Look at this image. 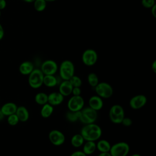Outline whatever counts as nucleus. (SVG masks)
I'll use <instances>...</instances> for the list:
<instances>
[{
    "label": "nucleus",
    "mask_w": 156,
    "mask_h": 156,
    "mask_svg": "<svg viewBox=\"0 0 156 156\" xmlns=\"http://www.w3.org/2000/svg\"><path fill=\"white\" fill-rule=\"evenodd\" d=\"M1 10H0V18H1Z\"/></svg>",
    "instance_id": "obj_43"
},
{
    "label": "nucleus",
    "mask_w": 156,
    "mask_h": 156,
    "mask_svg": "<svg viewBox=\"0 0 156 156\" xmlns=\"http://www.w3.org/2000/svg\"><path fill=\"white\" fill-rule=\"evenodd\" d=\"M84 99L80 96H73L68 101L67 107L71 112L80 111L84 106Z\"/></svg>",
    "instance_id": "obj_9"
},
{
    "label": "nucleus",
    "mask_w": 156,
    "mask_h": 156,
    "mask_svg": "<svg viewBox=\"0 0 156 156\" xmlns=\"http://www.w3.org/2000/svg\"><path fill=\"white\" fill-rule=\"evenodd\" d=\"M151 68L154 73H156V61L154 60L151 65Z\"/></svg>",
    "instance_id": "obj_37"
},
{
    "label": "nucleus",
    "mask_w": 156,
    "mask_h": 156,
    "mask_svg": "<svg viewBox=\"0 0 156 156\" xmlns=\"http://www.w3.org/2000/svg\"><path fill=\"white\" fill-rule=\"evenodd\" d=\"M75 67L74 63L69 60H63L59 66V74L63 80H68L74 75Z\"/></svg>",
    "instance_id": "obj_2"
},
{
    "label": "nucleus",
    "mask_w": 156,
    "mask_h": 156,
    "mask_svg": "<svg viewBox=\"0 0 156 156\" xmlns=\"http://www.w3.org/2000/svg\"><path fill=\"white\" fill-rule=\"evenodd\" d=\"M111 147L110 143L105 140H99L96 144V149L101 152H109Z\"/></svg>",
    "instance_id": "obj_21"
},
{
    "label": "nucleus",
    "mask_w": 156,
    "mask_h": 156,
    "mask_svg": "<svg viewBox=\"0 0 156 156\" xmlns=\"http://www.w3.org/2000/svg\"><path fill=\"white\" fill-rule=\"evenodd\" d=\"M129 150V145L127 143L122 141L111 146L109 152L111 156H127Z\"/></svg>",
    "instance_id": "obj_6"
},
{
    "label": "nucleus",
    "mask_w": 156,
    "mask_h": 156,
    "mask_svg": "<svg viewBox=\"0 0 156 156\" xmlns=\"http://www.w3.org/2000/svg\"><path fill=\"white\" fill-rule=\"evenodd\" d=\"M54 112V107L48 103L43 105L40 111L41 116L44 118H48L51 116Z\"/></svg>",
    "instance_id": "obj_20"
},
{
    "label": "nucleus",
    "mask_w": 156,
    "mask_h": 156,
    "mask_svg": "<svg viewBox=\"0 0 156 156\" xmlns=\"http://www.w3.org/2000/svg\"><path fill=\"white\" fill-rule=\"evenodd\" d=\"M94 88L97 95L101 98H109L113 93L112 87L107 82H99Z\"/></svg>",
    "instance_id": "obj_7"
},
{
    "label": "nucleus",
    "mask_w": 156,
    "mask_h": 156,
    "mask_svg": "<svg viewBox=\"0 0 156 156\" xmlns=\"http://www.w3.org/2000/svg\"><path fill=\"white\" fill-rule=\"evenodd\" d=\"M22 1L27 3H32V2H34L35 0H22Z\"/></svg>",
    "instance_id": "obj_40"
},
{
    "label": "nucleus",
    "mask_w": 156,
    "mask_h": 156,
    "mask_svg": "<svg viewBox=\"0 0 156 156\" xmlns=\"http://www.w3.org/2000/svg\"><path fill=\"white\" fill-rule=\"evenodd\" d=\"M68 80L69 81V82L73 87H80L82 84L81 79L79 77L75 75L72 76Z\"/></svg>",
    "instance_id": "obj_27"
},
{
    "label": "nucleus",
    "mask_w": 156,
    "mask_h": 156,
    "mask_svg": "<svg viewBox=\"0 0 156 156\" xmlns=\"http://www.w3.org/2000/svg\"><path fill=\"white\" fill-rule=\"evenodd\" d=\"M40 69L44 75H54L58 70V65L53 60H46L42 63Z\"/></svg>",
    "instance_id": "obj_10"
},
{
    "label": "nucleus",
    "mask_w": 156,
    "mask_h": 156,
    "mask_svg": "<svg viewBox=\"0 0 156 156\" xmlns=\"http://www.w3.org/2000/svg\"><path fill=\"white\" fill-rule=\"evenodd\" d=\"M63 100L64 96L59 92H53L48 95V103L53 107L60 105Z\"/></svg>",
    "instance_id": "obj_13"
},
{
    "label": "nucleus",
    "mask_w": 156,
    "mask_h": 156,
    "mask_svg": "<svg viewBox=\"0 0 156 156\" xmlns=\"http://www.w3.org/2000/svg\"><path fill=\"white\" fill-rule=\"evenodd\" d=\"M96 149V144L94 141H87L83 146V152L87 155H89L94 153Z\"/></svg>",
    "instance_id": "obj_19"
},
{
    "label": "nucleus",
    "mask_w": 156,
    "mask_h": 156,
    "mask_svg": "<svg viewBox=\"0 0 156 156\" xmlns=\"http://www.w3.org/2000/svg\"><path fill=\"white\" fill-rule=\"evenodd\" d=\"M79 113H80V111H79V112H71V111H69L66 114V118L69 121L75 122V121L79 120Z\"/></svg>",
    "instance_id": "obj_28"
},
{
    "label": "nucleus",
    "mask_w": 156,
    "mask_h": 156,
    "mask_svg": "<svg viewBox=\"0 0 156 156\" xmlns=\"http://www.w3.org/2000/svg\"><path fill=\"white\" fill-rule=\"evenodd\" d=\"M151 14L152 15V16L155 18L156 17V5H154L153 7H152L151 9Z\"/></svg>",
    "instance_id": "obj_36"
},
{
    "label": "nucleus",
    "mask_w": 156,
    "mask_h": 156,
    "mask_svg": "<svg viewBox=\"0 0 156 156\" xmlns=\"http://www.w3.org/2000/svg\"><path fill=\"white\" fill-rule=\"evenodd\" d=\"M141 5L146 9H151L155 5V0H141Z\"/></svg>",
    "instance_id": "obj_30"
},
{
    "label": "nucleus",
    "mask_w": 156,
    "mask_h": 156,
    "mask_svg": "<svg viewBox=\"0 0 156 156\" xmlns=\"http://www.w3.org/2000/svg\"><path fill=\"white\" fill-rule=\"evenodd\" d=\"M131 156H141V155H140L139 154H132Z\"/></svg>",
    "instance_id": "obj_41"
},
{
    "label": "nucleus",
    "mask_w": 156,
    "mask_h": 156,
    "mask_svg": "<svg viewBox=\"0 0 156 156\" xmlns=\"http://www.w3.org/2000/svg\"><path fill=\"white\" fill-rule=\"evenodd\" d=\"M35 101L37 104L42 105L48 103V94L43 92L37 93L35 96Z\"/></svg>",
    "instance_id": "obj_24"
},
{
    "label": "nucleus",
    "mask_w": 156,
    "mask_h": 156,
    "mask_svg": "<svg viewBox=\"0 0 156 156\" xmlns=\"http://www.w3.org/2000/svg\"><path fill=\"white\" fill-rule=\"evenodd\" d=\"M43 84L49 88L54 87L57 84V80L54 75H44Z\"/></svg>",
    "instance_id": "obj_22"
},
{
    "label": "nucleus",
    "mask_w": 156,
    "mask_h": 156,
    "mask_svg": "<svg viewBox=\"0 0 156 156\" xmlns=\"http://www.w3.org/2000/svg\"><path fill=\"white\" fill-rule=\"evenodd\" d=\"M34 66L33 63L30 61H24L22 62L19 66L20 73L24 76L29 75L34 70Z\"/></svg>",
    "instance_id": "obj_17"
},
{
    "label": "nucleus",
    "mask_w": 156,
    "mask_h": 156,
    "mask_svg": "<svg viewBox=\"0 0 156 156\" xmlns=\"http://www.w3.org/2000/svg\"><path fill=\"white\" fill-rule=\"evenodd\" d=\"M121 124H122L123 126L126 127H129L132 124V120L130 118L124 116Z\"/></svg>",
    "instance_id": "obj_31"
},
{
    "label": "nucleus",
    "mask_w": 156,
    "mask_h": 156,
    "mask_svg": "<svg viewBox=\"0 0 156 156\" xmlns=\"http://www.w3.org/2000/svg\"><path fill=\"white\" fill-rule=\"evenodd\" d=\"M98 59L97 52L93 49H87L83 51L82 55L83 63L88 66H91L96 64Z\"/></svg>",
    "instance_id": "obj_8"
},
{
    "label": "nucleus",
    "mask_w": 156,
    "mask_h": 156,
    "mask_svg": "<svg viewBox=\"0 0 156 156\" xmlns=\"http://www.w3.org/2000/svg\"><path fill=\"white\" fill-rule=\"evenodd\" d=\"M47 2H54V1H55L56 0H45Z\"/></svg>",
    "instance_id": "obj_42"
},
{
    "label": "nucleus",
    "mask_w": 156,
    "mask_h": 156,
    "mask_svg": "<svg viewBox=\"0 0 156 156\" xmlns=\"http://www.w3.org/2000/svg\"><path fill=\"white\" fill-rule=\"evenodd\" d=\"M124 118L123 107L118 104L113 105L109 110V118L115 124H121Z\"/></svg>",
    "instance_id": "obj_5"
},
{
    "label": "nucleus",
    "mask_w": 156,
    "mask_h": 156,
    "mask_svg": "<svg viewBox=\"0 0 156 156\" xmlns=\"http://www.w3.org/2000/svg\"><path fill=\"white\" fill-rule=\"evenodd\" d=\"M71 94H73V96H80L81 94V90L80 87H73Z\"/></svg>",
    "instance_id": "obj_32"
},
{
    "label": "nucleus",
    "mask_w": 156,
    "mask_h": 156,
    "mask_svg": "<svg viewBox=\"0 0 156 156\" xmlns=\"http://www.w3.org/2000/svg\"><path fill=\"white\" fill-rule=\"evenodd\" d=\"M87 80L90 85L92 87H95L99 83V78L96 74L91 73L88 75Z\"/></svg>",
    "instance_id": "obj_26"
},
{
    "label": "nucleus",
    "mask_w": 156,
    "mask_h": 156,
    "mask_svg": "<svg viewBox=\"0 0 156 156\" xmlns=\"http://www.w3.org/2000/svg\"><path fill=\"white\" fill-rule=\"evenodd\" d=\"M28 76V83L31 88L37 89L41 87L43 84L44 74L40 69L34 68Z\"/></svg>",
    "instance_id": "obj_4"
},
{
    "label": "nucleus",
    "mask_w": 156,
    "mask_h": 156,
    "mask_svg": "<svg viewBox=\"0 0 156 156\" xmlns=\"http://www.w3.org/2000/svg\"><path fill=\"white\" fill-rule=\"evenodd\" d=\"M73 87L69 80H63L59 85V93L64 97L70 95L72 93Z\"/></svg>",
    "instance_id": "obj_16"
},
{
    "label": "nucleus",
    "mask_w": 156,
    "mask_h": 156,
    "mask_svg": "<svg viewBox=\"0 0 156 156\" xmlns=\"http://www.w3.org/2000/svg\"><path fill=\"white\" fill-rule=\"evenodd\" d=\"M98 118L97 111L90 107L82 108L79 113V120L85 124L94 123Z\"/></svg>",
    "instance_id": "obj_3"
},
{
    "label": "nucleus",
    "mask_w": 156,
    "mask_h": 156,
    "mask_svg": "<svg viewBox=\"0 0 156 156\" xmlns=\"http://www.w3.org/2000/svg\"><path fill=\"white\" fill-rule=\"evenodd\" d=\"M49 140L54 146H61L65 141V135L60 130L54 129L49 133Z\"/></svg>",
    "instance_id": "obj_11"
},
{
    "label": "nucleus",
    "mask_w": 156,
    "mask_h": 156,
    "mask_svg": "<svg viewBox=\"0 0 156 156\" xmlns=\"http://www.w3.org/2000/svg\"><path fill=\"white\" fill-rule=\"evenodd\" d=\"M4 36V30L2 25L0 23V41L2 40Z\"/></svg>",
    "instance_id": "obj_35"
},
{
    "label": "nucleus",
    "mask_w": 156,
    "mask_h": 156,
    "mask_svg": "<svg viewBox=\"0 0 156 156\" xmlns=\"http://www.w3.org/2000/svg\"><path fill=\"white\" fill-rule=\"evenodd\" d=\"M34 7L38 12L44 11L47 5V2L45 0H35L34 1Z\"/></svg>",
    "instance_id": "obj_25"
},
{
    "label": "nucleus",
    "mask_w": 156,
    "mask_h": 156,
    "mask_svg": "<svg viewBox=\"0 0 156 156\" xmlns=\"http://www.w3.org/2000/svg\"><path fill=\"white\" fill-rule=\"evenodd\" d=\"M98 156H111L109 152H101Z\"/></svg>",
    "instance_id": "obj_38"
},
{
    "label": "nucleus",
    "mask_w": 156,
    "mask_h": 156,
    "mask_svg": "<svg viewBox=\"0 0 156 156\" xmlns=\"http://www.w3.org/2000/svg\"><path fill=\"white\" fill-rule=\"evenodd\" d=\"M4 116H5L3 115L2 112H1V109H0V121L2 120V119H4Z\"/></svg>",
    "instance_id": "obj_39"
},
{
    "label": "nucleus",
    "mask_w": 156,
    "mask_h": 156,
    "mask_svg": "<svg viewBox=\"0 0 156 156\" xmlns=\"http://www.w3.org/2000/svg\"><path fill=\"white\" fill-rule=\"evenodd\" d=\"M18 119L21 122H26L29 118V113L28 110L24 106H20L17 107L15 112Z\"/></svg>",
    "instance_id": "obj_18"
},
{
    "label": "nucleus",
    "mask_w": 156,
    "mask_h": 156,
    "mask_svg": "<svg viewBox=\"0 0 156 156\" xmlns=\"http://www.w3.org/2000/svg\"><path fill=\"white\" fill-rule=\"evenodd\" d=\"M7 6V2L5 0H0V10H4Z\"/></svg>",
    "instance_id": "obj_34"
},
{
    "label": "nucleus",
    "mask_w": 156,
    "mask_h": 156,
    "mask_svg": "<svg viewBox=\"0 0 156 156\" xmlns=\"http://www.w3.org/2000/svg\"><path fill=\"white\" fill-rule=\"evenodd\" d=\"M17 107H18L16 105V104L9 102L5 103L1 107V110L5 116H8L10 115L15 114L16 111Z\"/></svg>",
    "instance_id": "obj_15"
},
{
    "label": "nucleus",
    "mask_w": 156,
    "mask_h": 156,
    "mask_svg": "<svg viewBox=\"0 0 156 156\" xmlns=\"http://www.w3.org/2000/svg\"><path fill=\"white\" fill-rule=\"evenodd\" d=\"M7 121L8 124L11 126H16L20 121L18 119V118L17 117V116L15 113L8 116Z\"/></svg>",
    "instance_id": "obj_29"
},
{
    "label": "nucleus",
    "mask_w": 156,
    "mask_h": 156,
    "mask_svg": "<svg viewBox=\"0 0 156 156\" xmlns=\"http://www.w3.org/2000/svg\"><path fill=\"white\" fill-rule=\"evenodd\" d=\"M84 141L85 140L80 133L75 134L71 139V144L75 147H79L83 144Z\"/></svg>",
    "instance_id": "obj_23"
},
{
    "label": "nucleus",
    "mask_w": 156,
    "mask_h": 156,
    "mask_svg": "<svg viewBox=\"0 0 156 156\" xmlns=\"http://www.w3.org/2000/svg\"><path fill=\"white\" fill-rule=\"evenodd\" d=\"M88 104H89V107L90 108H91L92 109L97 112L100 110L103 107V105H104V102L102 98L98 95L91 96L89 99Z\"/></svg>",
    "instance_id": "obj_14"
},
{
    "label": "nucleus",
    "mask_w": 156,
    "mask_h": 156,
    "mask_svg": "<svg viewBox=\"0 0 156 156\" xmlns=\"http://www.w3.org/2000/svg\"><path fill=\"white\" fill-rule=\"evenodd\" d=\"M70 156H87L83 151H77L73 152Z\"/></svg>",
    "instance_id": "obj_33"
},
{
    "label": "nucleus",
    "mask_w": 156,
    "mask_h": 156,
    "mask_svg": "<svg viewBox=\"0 0 156 156\" xmlns=\"http://www.w3.org/2000/svg\"><path fill=\"white\" fill-rule=\"evenodd\" d=\"M80 135L85 141H95L102 135V129L94 123L85 124L80 130Z\"/></svg>",
    "instance_id": "obj_1"
},
{
    "label": "nucleus",
    "mask_w": 156,
    "mask_h": 156,
    "mask_svg": "<svg viewBox=\"0 0 156 156\" xmlns=\"http://www.w3.org/2000/svg\"><path fill=\"white\" fill-rule=\"evenodd\" d=\"M147 102V98L143 94H138L132 97L129 101L130 107L135 110H138L144 107Z\"/></svg>",
    "instance_id": "obj_12"
}]
</instances>
